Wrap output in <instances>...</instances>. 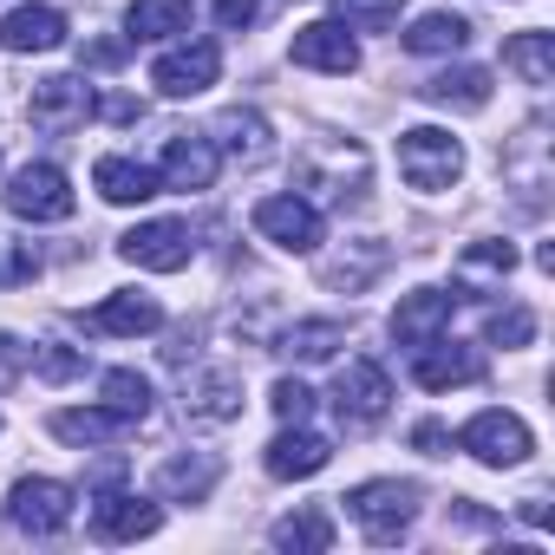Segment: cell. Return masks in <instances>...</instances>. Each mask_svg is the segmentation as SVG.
Instances as JSON below:
<instances>
[{"label": "cell", "instance_id": "8fae6325", "mask_svg": "<svg viewBox=\"0 0 555 555\" xmlns=\"http://www.w3.org/2000/svg\"><path fill=\"white\" fill-rule=\"evenodd\" d=\"M412 379L425 386V392H451V386H477L483 379V353L477 347H464V340H425V347H412Z\"/></svg>", "mask_w": 555, "mask_h": 555}, {"label": "cell", "instance_id": "4fadbf2b", "mask_svg": "<svg viewBox=\"0 0 555 555\" xmlns=\"http://www.w3.org/2000/svg\"><path fill=\"white\" fill-rule=\"evenodd\" d=\"M509 268H516V248H509V242H470V248L457 255V268H451L457 301H490V295H503Z\"/></svg>", "mask_w": 555, "mask_h": 555}, {"label": "cell", "instance_id": "d6986e66", "mask_svg": "<svg viewBox=\"0 0 555 555\" xmlns=\"http://www.w3.org/2000/svg\"><path fill=\"white\" fill-rule=\"evenodd\" d=\"M216 477H222V464H216L209 451H190V457H164L157 477H151V490H157L164 503H203V496L216 490Z\"/></svg>", "mask_w": 555, "mask_h": 555}, {"label": "cell", "instance_id": "44dd1931", "mask_svg": "<svg viewBox=\"0 0 555 555\" xmlns=\"http://www.w3.org/2000/svg\"><path fill=\"white\" fill-rule=\"evenodd\" d=\"M125 431H131V418H118L112 405H73V412H53V438H60V444H79V451L118 444Z\"/></svg>", "mask_w": 555, "mask_h": 555}, {"label": "cell", "instance_id": "d4e9b609", "mask_svg": "<svg viewBox=\"0 0 555 555\" xmlns=\"http://www.w3.org/2000/svg\"><path fill=\"white\" fill-rule=\"evenodd\" d=\"M190 21H196L190 0H131L125 34L131 40H177V34H190Z\"/></svg>", "mask_w": 555, "mask_h": 555}, {"label": "cell", "instance_id": "4316f807", "mask_svg": "<svg viewBox=\"0 0 555 555\" xmlns=\"http://www.w3.org/2000/svg\"><path fill=\"white\" fill-rule=\"evenodd\" d=\"M503 66L522 79V86H555V34H516L509 47H503Z\"/></svg>", "mask_w": 555, "mask_h": 555}, {"label": "cell", "instance_id": "e575fe53", "mask_svg": "<svg viewBox=\"0 0 555 555\" xmlns=\"http://www.w3.org/2000/svg\"><path fill=\"white\" fill-rule=\"evenodd\" d=\"M268 405H274V418H282V425H308V412H314V392H308L301 379H274Z\"/></svg>", "mask_w": 555, "mask_h": 555}, {"label": "cell", "instance_id": "5b68a950", "mask_svg": "<svg viewBox=\"0 0 555 555\" xmlns=\"http://www.w3.org/2000/svg\"><path fill=\"white\" fill-rule=\"evenodd\" d=\"M73 503H79V490L60 483V477H21V483L8 490V516H14V529H27V535H60V529L73 522Z\"/></svg>", "mask_w": 555, "mask_h": 555}, {"label": "cell", "instance_id": "7c38bea8", "mask_svg": "<svg viewBox=\"0 0 555 555\" xmlns=\"http://www.w3.org/2000/svg\"><path fill=\"white\" fill-rule=\"evenodd\" d=\"M216 144L209 138H196V131H177V138H164V157H157V190H209L216 183Z\"/></svg>", "mask_w": 555, "mask_h": 555}, {"label": "cell", "instance_id": "7bdbcfd3", "mask_svg": "<svg viewBox=\"0 0 555 555\" xmlns=\"http://www.w3.org/2000/svg\"><path fill=\"white\" fill-rule=\"evenodd\" d=\"M79 60H92V66H118V60H125V47H86Z\"/></svg>", "mask_w": 555, "mask_h": 555}, {"label": "cell", "instance_id": "b9f144b4", "mask_svg": "<svg viewBox=\"0 0 555 555\" xmlns=\"http://www.w3.org/2000/svg\"><path fill=\"white\" fill-rule=\"evenodd\" d=\"M0 373H21V340L0 334Z\"/></svg>", "mask_w": 555, "mask_h": 555}, {"label": "cell", "instance_id": "f546056e", "mask_svg": "<svg viewBox=\"0 0 555 555\" xmlns=\"http://www.w3.org/2000/svg\"><path fill=\"white\" fill-rule=\"evenodd\" d=\"M470 47V21L464 14H418L405 27V53H464Z\"/></svg>", "mask_w": 555, "mask_h": 555}, {"label": "cell", "instance_id": "8d00e7d4", "mask_svg": "<svg viewBox=\"0 0 555 555\" xmlns=\"http://www.w3.org/2000/svg\"><path fill=\"white\" fill-rule=\"evenodd\" d=\"M79 373H86V353H73V347H60V340L40 353V379H79Z\"/></svg>", "mask_w": 555, "mask_h": 555}, {"label": "cell", "instance_id": "6da1fadb", "mask_svg": "<svg viewBox=\"0 0 555 555\" xmlns=\"http://www.w3.org/2000/svg\"><path fill=\"white\" fill-rule=\"evenodd\" d=\"M399 177L412 190L438 196V190H451L464 177V144L451 131H438V125H412V131H399Z\"/></svg>", "mask_w": 555, "mask_h": 555}, {"label": "cell", "instance_id": "7a4b0ae2", "mask_svg": "<svg viewBox=\"0 0 555 555\" xmlns=\"http://www.w3.org/2000/svg\"><path fill=\"white\" fill-rule=\"evenodd\" d=\"M340 503H347V516L360 522V535H366V542H399V535L412 529V516H418V483L373 477V483L347 490Z\"/></svg>", "mask_w": 555, "mask_h": 555}, {"label": "cell", "instance_id": "ba28073f", "mask_svg": "<svg viewBox=\"0 0 555 555\" xmlns=\"http://www.w3.org/2000/svg\"><path fill=\"white\" fill-rule=\"evenodd\" d=\"M216 73H222V47H216V40H183V47L157 53L151 86H157L164 99H196V92L216 86Z\"/></svg>", "mask_w": 555, "mask_h": 555}, {"label": "cell", "instance_id": "484cf974", "mask_svg": "<svg viewBox=\"0 0 555 555\" xmlns=\"http://www.w3.org/2000/svg\"><path fill=\"white\" fill-rule=\"evenodd\" d=\"M268 542L274 548H295V555H327L334 548V516L327 509H295V516H282L268 529Z\"/></svg>", "mask_w": 555, "mask_h": 555}, {"label": "cell", "instance_id": "2e32d148", "mask_svg": "<svg viewBox=\"0 0 555 555\" xmlns=\"http://www.w3.org/2000/svg\"><path fill=\"white\" fill-rule=\"evenodd\" d=\"M157 522H164V509H157L151 496H138V490H105V496L92 503V529H99L105 542H138V535H157Z\"/></svg>", "mask_w": 555, "mask_h": 555}, {"label": "cell", "instance_id": "9a60e30c", "mask_svg": "<svg viewBox=\"0 0 555 555\" xmlns=\"http://www.w3.org/2000/svg\"><path fill=\"white\" fill-rule=\"evenodd\" d=\"M451 308H457V295H444V288H412V295H399V308H392V340H399V347L438 340V334L451 327Z\"/></svg>", "mask_w": 555, "mask_h": 555}, {"label": "cell", "instance_id": "ab89813d", "mask_svg": "<svg viewBox=\"0 0 555 555\" xmlns=\"http://www.w3.org/2000/svg\"><path fill=\"white\" fill-rule=\"evenodd\" d=\"M190 353H196V327H177V334H170V347H164V360H170V366H183Z\"/></svg>", "mask_w": 555, "mask_h": 555}, {"label": "cell", "instance_id": "8992f818", "mask_svg": "<svg viewBox=\"0 0 555 555\" xmlns=\"http://www.w3.org/2000/svg\"><path fill=\"white\" fill-rule=\"evenodd\" d=\"M457 451H470V457L490 464V470H509V464H522V457L535 451V438H529V425H522L516 412H477V418L457 431Z\"/></svg>", "mask_w": 555, "mask_h": 555}, {"label": "cell", "instance_id": "1f68e13d", "mask_svg": "<svg viewBox=\"0 0 555 555\" xmlns=\"http://www.w3.org/2000/svg\"><path fill=\"white\" fill-rule=\"evenodd\" d=\"M105 405H112L118 418L144 425V418H151V379L131 373V366H112V373H105Z\"/></svg>", "mask_w": 555, "mask_h": 555}, {"label": "cell", "instance_id": "60d3db41", "mask_svg": "<svg viewBox=\"0 0 555 555\" xmlns=\"http://www.w3.org/2000/svg\"><path fill=\"white\" fill-rule=\"evenodd\" d=\"M516 516H522V522H535V529H542V522H548V496H522V503H516Z\"/></svg>", "mask_w": 555, "mask_h": 555}, {"label": "cell", "instance_id": "f35d334b", "mask_svg": "<svg viewBox=\"0 0 555 555\" xmlns=\"http://www.w3.org/2000/svg\"><path fill=\"white\" fill-rule=\"evenodd\" d=\"M216 21H222L229 34H242V27H255V0H216Z\"/></svg>", "mask_w": 555, "mask_h": 555}, {"label": "cell", "instance_id": "277c9868", "mask_svg": "<svg viewBox=\"0 0 555 555\" xmlns=\"http://www.w3.org/2000/svg\"><path fill=\"white\" fill-rule=\"evenodd\" d=\"M118 255H125L131 268L177 274V268H190V255H196V235H190V222H177V216H157V222H138L131 235H118Z\"/></svg>", "mask_w": 555, "mask_h": 555}, {"label": "cell", "instance_id": "4dcf8cb0", "mask_svg": "<svg viewBox=\"0 0 555 555\" xmlns=\"http://www.w3.org/2000/svg\"><path fill=\"white\" fill-rule=\"evenodd\" d=\"M340 347H347V327H340V321H295V327L282 334V353L301 360V366H321V360H334Z\"/></svg>", "mask_w": 555, "mask_h": 555}, {"label": "cell", "instance_id": "5bb4252c", "mask_svg": "<svg viewBox=\"0 0 555 555\" xmlns=\"http://www.w3.org/2000/svg\"><path fill=\"white\" fill-rule=\"evenodd\" d=\"M288 53H295V66H308V73H334V79L360 73V47H353V34H347L340 21H314V27H301Z\"/></svg>", "mask_w": 555, "mask_h": 555}, {"label": "cell", "instance_id": "e0dca14e", "mask_svg": "<svg viewBox=\"0 0 555 555\" xmlns=\"http://www.w3.org/2000/svg\"><path fill=\"white\" fill-rule=\"evenodd\" d=\"M261 464H268V477L295 483V477H314V470H327V464H334V444H327L321 431H308V425H288L282 438H274V444L261 451Z\"/></svg>", "mask_w": 555, "mask_h": 555}, {"label": "cell", "instance_id": "603a6c76", "mask_svg": "<svg viewBox=\"0 0 555 555\" xmlns=\"http://www.w3.org/2000/svg\"><path fill=\"white\" fill-rule=\"evenodd\" d=\"M418 99H425V105H444V112H483V105H490V73H483V66H451V73L425 79Z\"/></svg>", "mask_w": 555, "mask_h": 555}, {"label": "cell", "instance_id": "83f0119b", "mask_svg": "<svg viewBox=\"0 0 555 555\" xmlns=\"http://www.w3.org/2000/svg\"><path fill=\"white\" fill-rule=\"evenodd\" d=\"M190 418H209V425H222V418H235L242 412V373H203V379H190Z\"/></svg>", "mask_w": 555, "mask_h": 555}, {"label": "cell", "instance_id": "7402d4cb", "mask_svg": "<svg viewBox=\"0 0 555 555\" xmlns=\"http://www.w3.org/2000/svg\"><path fill=\"white\" fill-rule=\"evenodd\" d=\"M216 151H229L235 164H261V157H274V131H268V118L261 112H222L216 118V138H209Z\"/></svg>", "mask_w": 555, "mask_h": 555}, {"label": "cell", "instance_id": "52a82bcc", "mask_svg": "<svg viewBox=\"0 0 555 555\" xmlns=\"http://www.w3.org/2000/svg\"><path fill=\"white\" fill-rule=\"evenodd\" d=\"M255 235L288 248V255H314L321 248V209L308 196H261L255 203Z\"/></svg>", "mask_w": 555, "mask_h": 555}, {"label": "cell", "instance_id": "d590c367", "mask_svg": "<svg viewBox=\"0 0 555 555\" xmlns=\"http://www.w3.org/2000/svg\"><path fill=\"white\" fill-rule=\"evenodd\" d=\"M529 334H535V314H529V308L490 314V340H496V347H529Z\"/></svg>", "mask_w": 555, "mask_h": 555}, {"label": "cell", "instance_id": "cb8c5ba5", "mask_svg": "<svg viewBox=\"0 0 555 555\" xmlns=\"http://www.w3.org/2000/svg\"><path fill=\"white\" fill-rule=\"evenodd\" d=\"M92 183H99V196L118 203V209L157 196V170H144V164H131V157H99V164H92Z\"/></svg>", "mask_w": 555, "mask_h": 555}, {"label": "cell", "instance_id": "74e56055", "mask_svg": "<svg viewBox=\"0 0 555 555\" xmlns=\"http://www.w3.org/2000/svg\"><path fill=\"white\" fill-rule=\"evenodd\" d=\"M412 444H418L425 457H451V431H444V425H431V418H425V425H412Z\"/></svg>", "mask_w": 555, "mask_h": 555}, {"label": "cell", "instance_id": "f1b7e54d", "mask_svg": "<svg viewBox=\"0 0 555 555\" xmlns=\"http://www.w3.org/2000/svg\"><path fill=\"white\" fill-rule=\"evenodd\" d=\"M392 255H386V242H353V255H334V261H321V282L327 288H347V295H360L373 274L386 268Z\"/></svg>", "mask_w": 555, "mask_h": 555}, {"label": "cell", "instance_id": "ac0fdd59", "mask_svg": "<svg viewBox=\"0 0 555 555\" xmlns=\"http://www.w3.org/2000/svg\"><path fill=\"white\" fill-rule=\"evenodd\" d=\"M157 327H164V301L144 295V288H118V295H105V301L92 308V334H125V340H138V334H157Z\"/></svg>", "mask_w": 555, "mask_h": 555}, {"label": "cell", "instance_id": "836d02e7", "mask_svg": "<svg viewBox=\"0 0 555 555\" xmlns=\"http://www.w3.org/2000/svg\"><path fill=\"white\" fill-rule=\"evenodd\" d=\"M40 274V248L34 242H14V235H0V288H27Z\"/></svg>", "mask_w": 555, "mask_h": 555}, {"label": "cell", "instance_id": "3957f363", "mask_svg": "<svg viewBox=\"0 0 555 555\" xmlns=\"http://www.w3.org/2000/svg\"><path fill=\"white\" fill-rule=\"evenodd\" d=\"M8 209L21 222H66L73 216V183L60 164H21L8 177Z\"/></svg>", "mask_w": 555, "mask_h": 555}, {"label": "cell", "instance_id": "d6a6232c", "mask_svg": "<svg viewBox=\"0 0 555 555\" xmlns=\"http://www.w3.org/2000/svg\"><path fill=\"white\" fill-rule=\"evenodd\" d=\"M399 14H405V0H334V21L347 34H386L399 27Z\"/></svg>", "mask_w": 555, "mask_h": 555}, {"label": "cell", "instance_id": "ffe728a7", "mask_svg": "<svg viewBox=\"0 0 555 555\" xmlns=\"http://www.w3.org/2000/svg\"><path fill=\"white\" fill-rule=\"evenodd\" d=\"M0 47L8 53H53V47H66V14L60 8H14L0 21Z\"/></svg>", "mask_w": 555, "mask_h": 555}, {"label": "cell", "instance_id": "30bf717a", "mask_svg": "<svg viewBox=\"0 0 555 555\" xmlns=\"http://www.w3.org/2000/svg\"><path fill=\"white\" fill-rule=\"evenodd\" d=\"M386 405H392L386 366H379V360H347L340 379H334V412H340V425H379Z\"/></svg>", "mask_w": 555, "mask_h": 555}, {"label": "cell", "instance_id": "9c48e42d", "mask_svg": "<svg viewBox=\"0 0 555 555\" xmlns=\"http://www.w3.org/2000/svg\"><path fill=\"white\" fill-rule=\"evenodd\" d=\"M92 112H99V99H92V86H86V79H73V73L40 79V86H34V99H27V118H34L40 131H53V138L79 131Z\"/></svg>", "mask_w": 555, "mask_h": 555}]
</instances>
